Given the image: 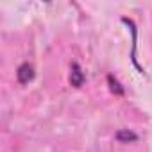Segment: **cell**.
<instances>
[{
  "label": "cell",
  "instance_id": "cell-1",
  "mask_svg": "<svg viewBox=\"0 0 152 152\" xmlns=\"http://www.w3.org/2000/svg\"><path fill=\"white\" fill-rule=\"evenodd\" d=\"M16 79L20 84H29L34 79V66L31 63H22L16 70Z\"/></svg>",
  "mask_w": 152,
  "mask_h": 152
},
{
  "label": "cell",
  "instance_id": "cell-2",
  "mask_svg": "<svg viewBox=\"0 0 152 152\" xmlns=\"http://www.w3.org/2000/svg\"><path fill=\"white\" fill-rule=\"evenodd\" d=\"M70 84L73 88H81L84 84V73L81 70V66L77 63H72V68H70Z\"/></svg>",
  "mask_w": 152,
  "mask_h": 152
},
{
  "label": "cell",
  "instance_id": "cell-3",
  "mask_svg": "<svg viewBox=\"0 0 152 152\" xmlns=\"http://www.w3.org/2000/svg\"><path fill=\"white\" fill-rule=\"evenodd\" d=\"M115 138H116L120 143H132V141H138V134L132 132V131H129V129H120V131L115 134Z\"/></svg>",
  "mask_w": 152,
  "mask_h": 152
},
{
  "label": "cell",
  "instance_id": "cell-4",
  "mask_svg": "<svg viewBox=\"0 0 152 152\" xmlns=\"http://www.w3.org/2000/svg\"><path fill=\"white\" fill-rule=\"evenodd\" d=\"M107 84H109V88H111V91H113L115 95H124V93H125V90L122 88V84L113 77V75H107Z\"/></svg>",
  "mask_w": 152,
  "mask_h": 152
}]
</instances>
